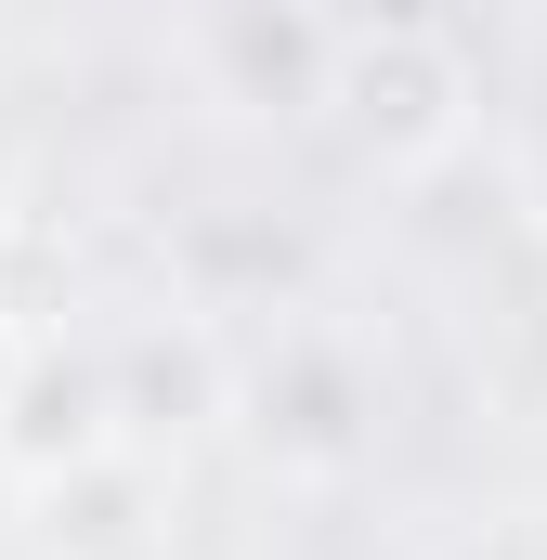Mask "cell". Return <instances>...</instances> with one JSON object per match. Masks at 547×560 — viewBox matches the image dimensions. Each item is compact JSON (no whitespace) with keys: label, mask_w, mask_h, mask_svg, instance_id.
Masks as SVG:
<instances>
[{"label":"cell","mask_w":547,"mask_h":560,"mask_svg":"<svg viewBox=\"0 0 547 560\" xmlns=\"http://www.w3.org/2000/svg\"><path fill=\"white\" fill-rule=\"evenodd\" d=\"M13 378H26V365H13V326H0V405H13Z\"/></svg>","instance_id":"cell-4"},{"label":"cell","mask_w":547,"mask_h":560,"mask_svg":"<svg viewBox=\"0 0 547 560\" xmlns=\"http://www.w3.org/2000/svg\"><path fill=\"white\" fill-rule=\"evenodd\" d=\"M339 105H352V131L379 143V156H443V143L469 131V79H456V52L430 26H379L339 66Z\"/></svg>","instance_id":"cell-1"},{"label":"cell","mask_w":547,"mask_h":560,"mask_svg":"<svg viewBox=\"0 0 547 560\" xmlns=\"http://www.w3.org/2000/svg\"><path fill=\"white\" fill-rule=\"evenodd\" d=\"M248 405H261L248 430H261L274 456H352V365H339L326 339H287Z\"/></svg>","instance_id":"cell-2"},{"label":"cell","mask_w":547,"mask_h":560,"mask_svg":"<svg viewBox=\"0 0 547 560\" xmlns=\"http://www.w3.org/2000/svg\"><path fill=\"white\" fill-rule=\"evenodd\" d=\"M105 378H118V430H131V443H156V430H196L209 405H222V365H209V339H183V352H170V339H131Z\"/></svg>","instance_id":"cell-3"}]
</instances>
